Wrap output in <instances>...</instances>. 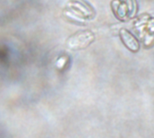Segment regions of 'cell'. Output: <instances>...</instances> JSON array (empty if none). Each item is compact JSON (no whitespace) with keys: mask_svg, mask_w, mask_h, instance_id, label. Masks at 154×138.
<instances>
[{"mask_svg":"<svg viewBox=\"0 0 154 138\" xmlns=\"http://www.w3.org/2000/svg\"><path fill=\"white\" fill-rule=\"evenodd\" d=\"M120 35L122 41L128 49H130L132 52H137L139 50V43L131 33H129L125 29H122L120 32Z\"/></svg>","mask_w":154,"mask_h":138,"instance_id":"7a4b0ae2","label":"cell"},{"mask_svg":"<svg viewBox=\"0 0 154 138\" xmlns=\"http://www.w3.org/2000/svg\"><path fill=\"white\" fill-rule=\"evenodd\" d=\"M94 34L89 31L79 32L68 41V46L71 50H79L88 47L94 41Z\"/></svg>","mask_w":154,"mask_h":138,"instance_id":"6da1fadb","label":"cell"}]
</instances>
